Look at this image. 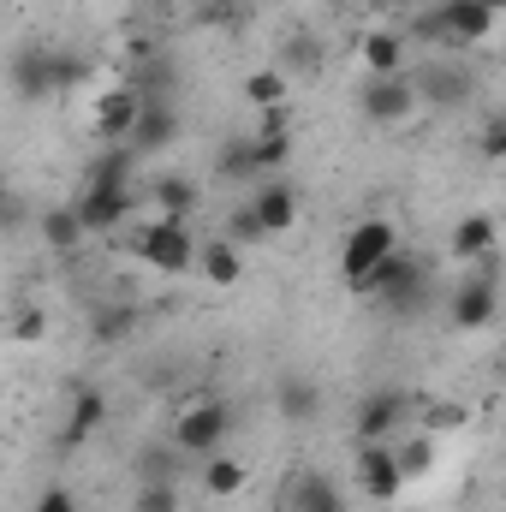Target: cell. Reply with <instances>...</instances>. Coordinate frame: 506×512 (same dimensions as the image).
Wrapping results in <instances>:
<instances>
[{
  "mask_svg": "<svg viewBox=\"0 0 506 512\" xmlns=\"http://www.w3.org/2000/svg\"><path fill=\"white\" fill-rule=\"evenodd\" d=\"M429 280H435V268L423 256L393 251L381 262V274L364 286V298H376V310H387V316H411V310L429 304Z\"/></svg>",
  "mask_w": 506,
  "mask_h": 512,
  "instance_id": "cell-1",
  "label": "cell"
},
{
  "mask_svg": "<svg viewBox=\"0 0 506 512\" xmlns=\"http://www.w3.org/2000/svg\"><path fill=\"white\" fill-rule=\"evenodd\" d=\"M393 251H405L399 245V227L387 221V215H370V221H358L352 233H346V245H340V280L352 286V292H364L370 280L381 274V262Z\"/></svg>",
  "mask_w": 506,
  "mask_h": 512,
  "instance_id": "cell-2",
  "label": "cell"
},
{
  "mask_svg": "<svg viewBox=\"0 0 506 512\" xmlns=\"http://www.w3.org/2000/svg\"><path fill=\"white\" fill-rule=\"evenodd\" d=\"M173 441L203 465V459H215V453H227V441H233V405L227 399H209V393H197L185 411H179V423H173Z\"/></svg>",
  "mask_w": 506,
  "mask_h": 512,
  "instance_id": "cell-3",
  "label": "cell"
},
{
  "mask_svg": "<svg viewBox=\"0 0 506 512\" xmlns=\"http://www.w3.org/2000/svg\"><path fill=\"white\" fill-rule=\"evenodd\" d=\"M411 84H417V96H423L429 114H459V108L477 102V72L459 66V60H441V54H429L423 66H411Z\"/></svg>",
  "mask_w": 506,
  "mask_h": 512,
  "instance_id": "cell-4",
  "label": "cell"
},
{
  "mask_svg": "<svg viewBox=\"0 0 506 512\" xmlns=\"http://www.w3.org/2000/svg\"><path fill=\"white\" fill-rule=\"evenodd\" d=\"M137 256H143V268H155V274H185V268H197V239H191V227L185 221H173V215H155V221H143L137 227Z\"/></svg>",
  "mask_w": 506,
  "mask_h": 512,
  "instance_id": "cell-5",
  "label": "cell"
},
{
  "mask_svg": "<svg viewBox=\"0 0 506 512\" xmlns=\"http://www.w3.org/2000/svg\"><path fill=\"white\" fill-rule=\"evenodd\" d=\"M78 78V60L72 54H60V48H18L12 54V90L24 96V102H48L60 84H72Z\"/></svg>",
  "mask_w": 506,
  "mask_h": 512,
  "instance_id": "cell-6",
  "label": "cell"
},
{
  "mask_svg": "<svg viewBox=\"0 0 506 512\" xmlns=\"http://www.w3.org/2000/svg\"><path fill=\"white\" fill-rule=\"evenodd\" d=\"M417 108H423V96H417L411 72H399V78H364V90H358V114H364L370 126H387V131L411 126Z\"/></svg>",
  "mask_w": 506,
  "mask_h": 512,
  "instance_id": "cell-7",
  "label": "cell"
},
{
  "mask_svg": "<svg viewBox=\"0 0 506 512\" xmlns=\"http://www.w3.org/2000/svg\"><path fill=\"white\" fill-rule=\"evenodd\" d=\"M447 316H453V328H459V334H477V328H489V322L501 316V286H495L489 256H483V268H477V274H465V280H459V292H453Z\"/></svg>",
  "mask_w": 506,
  "mask_h": 512,
  "instance_id": "cell-8",
  "label": "cell"
},
{
  "mask_svg": "<svg viewBox=\"0 0 506 512\" xmlns=\"http://www.w3.org/2000/svg\"><path fill=\"white\" fill-rule=\"evenodd\" d=\"M358 489L376 507H393L405 495V471H399V447L393 441H358Z\"/></svg>",
  "mask_w": 506,
  "mask_h": 512,
  "instance_id": "cell-9",
  "label": "cell"
},
{
  "mask_svg": "<svg viewBox=\"0 0 506 512\" xmlns=\"http://www.w3.org/2000/svg\"><path fill=\"white\" fill-rule=\"evenodd\" d=\"M405 417H411V393H399V387H376V393L358 399L352 435H358V441H393Z\"/></svg>",
  "mask_w": 506,
  "mask_h": 512,
  "instance_id": "cell-10",
  "label": "cell"
},
{
  "mask_svg": "<svg viewBox=\"0 0 506 512\" xmlns=\"http://www.w3.org/2000/svg\"><path fill=\"white\" fill-rule=\"evenodd\" d=\"M280 512H346V495L328 471H292L280 483Z\"/></svg>",
  "mask_w": 506,
  "mask_h": 512,
  "instance_id": "cell-11",
  "label": "cell"
},
{
  "mask_svg": "<svg viewBox=\"0 0 506 512\" xmlns=\"http://www.w3.org/2000/svg\"><path fill=\"white\" fill-rule=\"evenodd\" d=\"M131 203H137V185H84V191H78V215H84L90 239H96V233H114L131 215Z\"/></svg>",
  "mask_w": 506,
  "mask_h": 512,
  "instance_id": "cell-12",
  "label": "cell"
},
{
  "mask_svg": "<svg viewBox=\"0 0 506 512\" xmlns=\"http://www.w3.org/2000/svg\"><path fill=\"white\" fill-rule=\"evenodd\" d=\"M191 465H197V459H191L179 441H149V447H137V459H131V483H179V489H185Z\"/></svg>",
  "mask_w": 506,
  "mask_h": 512,
  "instance_id": "cell-13",
  "label": "cell"
},
{
  "mask_svg": "<svg viewBox=\"0 0 506 512\" xmlns=\"http://www.w3.org/2000/svg\"><path fill=\"white\" fill-rule=\"evenodd\" d=\"M126 143L137 149V161L173 149V143H179V114H173V102H149V96H143V114H137V126H131Z\"/></svg>",
  "mask_w": 506,
  "mask_h": 512,
  "instance_id": "cell-14",
  "label": "cell"
},
{
  "mask_svg": "<svg viewBox=\"0 0 506 512\" xmlns=\"http://www.w3.org/2000/svg\"><path fill=\"white\" fill-rule=\"evenodd\" d=\"M102 417H108L102 387H78V393H72V411H66V423H60V435H54V447H60V453H78V447L102 429Z\"/></svg>",
  "mask_w": 506,
  "mask_h": 512,
  "instance_id": "cell-15",
  "label": "cell"
},
{
  "mask_svg": "<svg viewBox=\"0 0 506 512\" xmlns=\"http://www.w3.org/2000/svg\"><path fill=\"white\" fill-rule=\"evenodd\" d=\"M441 24H447V48H477L495 30V12L483 0H441Z\"/></svg>",
  "mask_w": 506,
  "mask_h": 512,
  "instance_id": "cell-16",
  "label": "cell"
},
{
  "mask_svg": "<svg viewBox=\"0 0 506 512\" xmlns=\"http://www.w3.org/2000/svg\"><path fill=\"white\" fill-rule=\"evenodd\" d=\"M256 215H262V227H268V233H286V227H292V221H298V185H292V179H286V173H274V179H262V185H256Z\"/></svg>",
  "mask_w": 506,
  "mask_h": 512,
  "instance_id": "cell-17",
  "label": "cell"
},
{
  "mask_svg": "<svg viewBox=\"0 0 506 512\" xmlns=\"http://www.w3.org/2000/svg\"><path fill=\"white\" fill-rule=\"evenodd\" d=\"M137 114H143V96L137 90H108L96 102V137L102 143H126L131 126H137Z\"/></svg>",
  "mask_w": 506,
  "mask_h": 512,
  "instance_id": "cell-18",
  "label": "cell"
},
{
  "mask_svg": "<svg viewBox=\"0 0 506 512\" xmlns=\"http://www.w3.org/2000/svg\"><path fill=\"white\" fill-rule=\"evenodd\" d=\"M143 203L161 209V215H173V221H185L197 209V185L185 173H155V179H143Z\"/></svg>",
  "mask_w": 506,
  "mask_h": 512,
  "instance_id": "cell-19",
  "label": "cell"
},
{
  "mask_svg": "<svg viewBox=\"0 0 506 512\" xmlns=\"http://www.w3.org/2000/svg\"><path fill=\"white\" fill-rule=\"evenodd\" d=\"M274 411H280L286 423H310V417L322 411V387L310 382V376H280V382H274Z\"/></svg>",
  "mask_w": 506,
  "mask_h": 512,
  "instance_id": "cell-20",
  "label": "cell"
},
{
  "mask_svg": "<svg viewBox=\"0 0 506 512\" xmlns=\"http://www.w3.org/2000/svg\"><path fill=\"white\" fill-rule=\"evenodd\" d=\"M197 274H203L209 286H239V280H245V251H239L233 239H209V245L197 251Z\"/></svg>",
  "mask_w": 506,
  "mask_h": 512,
  "instance_id": "cell-21",
  "label": "cell"
},
{
  "mask_svg": "<svg viewBox=\"0 0 506 512\" xmlns=\"http://www.w3.org/2000/svg\"><path fill=\"white\" fill-rule=\"evenodd\" d=\"M42 239H48V251L54 256H72L84 239H90V227H84V215H78V203H60V209H42Z\"/></svg>",
  "mask_w": 506,
  "mask_h": 512,
  "instance_id": "cell-22",
  "label": "cell"
},
{
  "mask_svg": "<svg viewBox=\"0 0 506 512\" xmlns=\"http://www.w3.org/2000/svg\"><path fill=\"white\" fill-rule=\"evenodd\" d=\"M405 30H370L364 36V66H370V78H399L405 72Z\"/></svg>",
  "mask_w": 506,
  "mask_h": 512,
  "instance_id": "cell-23",
  "label": "cell"
},
{
  "mask_svg": "<svg viewBox=\"0 0 506 512\" xmlns=\"http://www.w3.org/2000/svg\"><path fill=\"white\" fill-rule=\"evenodd\" d=\"M447 251L459 256V262H483V256H495V221H489V215H465V221L453 227Z\"/></svg>",
  "mask_w": 506,
  "mask_h": 512,
  "instance_id": "cell-24",
  "label": "cell"
},
{
  "mask_svg": "<svg viewBox=\"0 0 506 512\" xmlns=\"http://www.w3.org/2000/svg\"><path fill=\"white\" fill-rule=\"evenodd\" d=\"M197 477H203V495H221V501H227V495H239V489L251 483L245 459H233V453H215V459H203V471H197Z\"/></svg>",
  "mask_w": 506,
  "mask_h": 512,
  "instance_id": "cell-25",
  "label": "cell"
},
{
  "mask_svg": "<svg viewBox=\"0 0 506 512\" xmlns=\"http://www.w3.org/2000/svg\"><path fill=\"white\" fill-rule=\"evenodd\" d=\"M251 155H256V179L286 173V161H292V131H280V137H262V131H251Z\"/></svg>",
  "mask_w": 506,
  "mask_h": 512,
  "instance_id": "cell-26",
  "label": "cell"
},
{
  "mask_svg": "<svg viewBox=\"0 0 506 512\" xmlns=\"http://www.w3.org/2000/svg\"><path fill=\"white\" fill-rule=\"evenodd\" d=\"M399 447V471H405V483H417V477H429L435 471V435L423 429V435H405V441H393Z\"/></svg>",
  "mask_w": 506,
  "mask_h": 512,
  "instance_id": "cell-27",
  "label": "cell"
},
{
  "mask_svg": "<svg viewBox=\"0 0 506 512\" xmlns=\"http://www.w3.org/2000/svg\"><path fill=\"white\" fill-rule=\"evenodd\" d=\"M131 328H137V310H126V304H102V310L90 316V334H96V346H120Z\"/></svg>",
  "mask_w": 506,
  "mask_h": 512,
  "instance_id": "cell-28",
  "label": "cell"
},
{
  "mask_svg": "<svg viewBox=\"0 0 506 512\" xmlns=\"http://www.w3.org/2000/svg\"><path fill=\"white\" fill-rule=\"evenodd\" d=\"M221 239H233L239 251H256V245H262V239H274V233L262 227V215H256V203H239V209L227 215V233H221Z\"/></svg>",
  "mask_w": 506,
  "mask_h": 512,
  "instance_id": "cell-29",
  "label": "cell"
},
{
  "mask_svg": "<svg viewBox=\"0 0 506 512\" xmlns=\"http://www.w3.org/2000/svg\"><path fill=\"white\" fill-rule=\"evenodd\" d=\"M322 66V42L316 36H292L286 48H280V72H292V78H310Z\"/></svg>",
  "mask_w": 506,
  "mask_h": 512,
  "instance_id": "cell-30",
  "label": "cell"
},
{
  "mask_svg": "<svg viewBox=\"0 0 506 512\" xmlns=\"http://www.w3.org/2000/svg\"><path fill=\"white\" fill-rule=\"evenodd\" d=\"M245 96L256 102V114H262V108H280V102H286V72H280V66L251 72V78H245Z\"/></svg>",
  "mask_w": 506,
  "mask_h": 512,
  "instance_id": "cell-31",
  "label": "cell"
},
{
  "mask_svg": "<svg viewBox=\"0 0 506 512\" xmlns=\"http://www.w3.org/2000/svg\"><path fill=\"white\" fill-rule=\"evenodd\" d=\"M221 179H256V155H251V137H233L221 143V161H215Z\"/></svg>",
  "mask_w": 506,
  "mask_h": 512,
  "instance_id": "cell-32",
  "label": "cell"
},
{
  "mask_svg": "<svg viewBox=\"0 0 506 512\" xmlns=\"http://www.w3.org/2000/svg\"><path fill=\"white\" fill-rule=\"evenodd\" d=\"M131 512H179V483H137Z\"/></svg>",
  "mask_w": 506,
  "mask_h": 512,
  "instance_id": "cell-33",
  "label": "cell"
},
{
  "mask_svg": "<svg viewBox=\"0 0 506 512\" xmlns=\"http://www.w3.org/2000/svg\"><path fill=\"white\" fill-rule=\"evenodd\" d=\"M417 417H423V429H429V435H447V429H459V423H465V411H459V405H447V399H423V405H417Z\"/></svg>",
  "mask_w": 506,
  "mask_h": 512,
  "instance_id": "cell-34",
  "label": "cell"
},
{
  "mask_svg": "<svg viewBox=\"0 0 506 512\" xmlns=\"http://www.w3.org/2000/svg\"><path fill=\"white\" fill-rule=\"evenodd\" d=\"M477 155L506 167V114H489V120L477 126Z\"/></svg>",
  "mask_w": 506,
  "mask_h": 512,
  "instance_id": "cell-35",
  "label": "cell"
},
{
  "mask_svg": "<svg viewBox=\"0 0 506 512\" xmlns=\"http://www.w3.org/2000/svg\"><path fill=\"white\" fill-rule=\"evenodd\" d=\"M30 512H78V495H72L66 483H48V489L30 501Z\"/></svg>",
  "mask_w": 506,
  "mask_h": 512,
  "instance_id": "cell-36",
  "label": "cell"
},
{
  "mask_svg": "<svg viewBox=\"0 0 506 512\" xmlns=\"http://www.w3.org/2000/svg\"><path fill=\"white\" fill-rule=\"evenodd\" d=\"M227 12H233V0H209L203 6V24H227Z\"/></svg>",
  "mask_w": 506,
  "mask_h": 512,
  "instance_id": "cell-37",
  "label": "cell"
},
{
  "mask_svg": "<svg viewBox=\"0 0 506 512\" xmlns=\"http://www.w3.org/2000/svg\"><path fill=\"white\" fill-rule=\"evenodd\" d=\"M42 328H48V322H42V316H36V310H30V316H24V322H18V328H12V334H18V340H30V334H42Z\"/></svg>",
  "mask_w": 506,
  "mask_h": 512,
  "instance_id": "cell-38",
  "label": "cell"
},
{
  "mask_svg": "<svg viewBox=\"0 0 506 512\" xmlns=\"http://www.w3.org/2000/svg\"><path fill=\"white\" fill-rule=\"evenodd\" d=\"M370 6H376L381 18H387V12H411V6H417V0H370Z\"/></svg>",
  "mask_w": 506,
  "mask_h": 512,
  "instance_id": "cell-39",
  "label": "cell"
},
{
  "mask_svg": "<svg viewBox=\"0 0 506 512\" xmlns=\"http://www.w3.org/2000/svg\"><path fill=\"white\" fill-rule=\"evenodd\" d=\"M483 6H489V12H495V18H501V12H506V0H483Z\"/></svg>",
  "mask_w": 506,
  "mask_h": 512,
  "instance_id": "cell-40",
  "label": "cell"
}]
</instances>
